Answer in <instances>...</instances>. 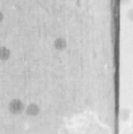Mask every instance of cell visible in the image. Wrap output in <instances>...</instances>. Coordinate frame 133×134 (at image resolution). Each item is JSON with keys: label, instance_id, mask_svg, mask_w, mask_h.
<instances>
[{"label": "cell", "instance_id": "6da1fadb", "mask_svg": "<svg viewBox=\"0 0 133 134\" xmlns=\"http://www.w3.org/2000/svg\"><path fill=\"white\" fill-rule=\"evenodd\" d=\"M10 110L12 111L13 114H20L22 111L25 109V107H24V103L20 100L15 99V100H12V101L10 102Z\"/></svg>", "mask_w": 133, "mask_h": 134}, {"label": "cell", "instance_id": "7a4b0ae2", "mask_svg": "<svg viewBox=\"0 0 133 134\" xmlns=\"http://www.w3.org/2000/svg\"><path fill=\"white\" fill-rule=\"evenodd\" d=\"M26 113H28L29 115H31V116H35V115H37V114L39 113V108L37 107V104L31 103V104H29L28 108H26Z\"/></svg>", "mask_w": 133, "mask_h": 134}, {"label": "cell", "instance_id": "3957f363", "mask_svg": "<svg viewBox=\"0 0 133 134\" xmlns=\"http://www.w3.org/2000/svg\"><path fill=\"white\" fill-rule=\"evenodd\" d=\"M54 45H55V48L57 49V50H63V49L67 46V42H65V39H63V38H57L55 41V43H54Z\"/></svg>", "mask_w": 133, "mask_h": 134}, {"label": "cell", "instance_id": "277c9868", "mask_svg": "<svg viewBox=\"0 0 133 134\" xmlns=\"http://www.w3.org/2000/svg\"><path fill=\"white\" fill-rule=\"evenodd\" d=\"M10 50L8 49H6V48H0V58L1 59H8L10 58Z\"/></svg>", "mask_w": 133, "mask_h": 134}, {"label": "cell", "instance_id": "5b68a950", "mask_svg": "<svg viewBox=\"0 0 133 134\" xmlns=\"http://www.w3.org/2000/svg\"><path fill=\"white\" fill-rule=\"evenodd\" d=\"M3 19H4V15H3V13H1V12H0V21H1V20H3Z\"/></svg>", "mask_w": 133, "mask_h": 134}]
</instances>
